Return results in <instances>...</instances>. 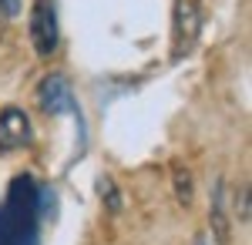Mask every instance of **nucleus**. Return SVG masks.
Listing matches in <instances>:
<instances>
[{"label":"nucleus","instance_id":"obj_8","mask_svg":"<svg viewBox=\"0 0 252 245\" xmlns=\"http://www.w3.org/2000/svg\"><path fill=\"white\" fill-rule=\"evenodd\" d=\"M58 212V205H54V188L51 185H37V215L40 218H51Z\"/></svg>","mask_w":252,"mask_h":245},{"label":"nucleus","instance_id":"obj_1","mask_svg":"<svg viewBox=\"0 0 252 245\" xmlns=\"http://www.w3.org/2000/svg\"><path fill=\"white\" fill-rule=\"evenodd\" d=\"M37 225V182L31 175H17L0 205V245H40Z\"/></svg>","mask_w":252,"mask_h":245},{"label":"nucleus","instance_id":"obj_4","mask_svg":"<svg viewBox=\"0 0 252 245\" xmlns=\"http://www.w3.org/2000/svg\"><path fill=\"white\" fill-rule=\"evenodd\" d=\"M198 31H202V14H198L195 0H175V24H172V40H175L172 54H175V61L185 57L195 47Z\"/></svg>","mask_w":252,"mask_h":245},{"label":"nucleus","instance_id":"obj_7","mask_svg":"<svg viewBox=\"0 0 252 245\" xmlns=\"http://www.w3.org/2000/svg\"><path fill=\"white\" fill-rule=\"evenodd\" d=\"M94 188H97V195L108 202V208H111V212H121V191L115 188V182H111L108 175H97Z\"/></svg>","mask_w":252,"mask_h":245},{"label":"nucleus","instance_id":"obj_10","mask_svg":"<svg viewBox=\"0 0 252 245\" xmlns=\"http://www.w3.org/2000/svg\"><path fill=\"white\" fill-rule=\"evenodd\" d=\"M235 212H239V218H242V225H246V222H249V182H242V188H239Z\"/></svg>","mask_w":252,"mask_h":245},{"label":"nucleus","instance_id":"obj_2","mask_svg":"<svg viewBox=\"0 0 252 245\" xmlns=\"http://www.w3.org/2000/svg\"><path fill=\"white\" fill-rule=\"evenodd\" d=\"M37 104L44 114H74L78 118V128L84 131L81 124V108H78V97H74V88L64 74H47L37 84Z\"/></svg>","mask_w":252,"mask_h":245},{"label":"nucleus","instance_id":"obj_5","mask_svg":"<svg viewBox=\"0 0 252 245\" xmlns=\"http://www.w3.org/2000/svg\"><path fill=\"white\" fill-rule=\"evenodd\" d=\"M31 141H34L31 118L20 111V108H3V111H0V154L27 148Z\"/></svg>","mask_w":252,"mask_h":245},{"label":"nucleus","instance_id":"obj_11","mask_svg":"<svg viewBox=\"0 0 252 245\" xmlns=\"http://www.w3.org/2000/svg\"><path fill=\"white\" fill-rule=\"evenodd\" d=\"M0 14H3V17H17L20 14V0H0Z\"/></svg>","mask_w":252,"mask_h":245},{"label":"nucleus","instance_id":"obj_3","mask_svg":"<svg viewBox=\"0 0 252 245\" xmlns=\"http://www.w3.org/2000/svg\"><path fill=\"white\" fill-rule=\"evenodd\" d=\"M58 40L61 31L54 0H34V7H31V44H34V51L40 57H51L58 51Z\"/></svg>","mask_w":252,"mask_h":245},{"label":"nucleus","instance_id":"obj_6","mask_svg":"<svg viewBox=\"0 0 252 245\" xmlns=\"http://www.w3.org/2000/svg\"><path fill=\"white\" fill-rule=\"evenodd\" d=\"M225 182H215V195H212V228L215 239L225 245L229 242V218H225Z\"/></svg>","mask_w":252,"mask_h":245},{"label":"nucleus","instance_id":"obj_9","mask_svg":"<svg viewBox=\"0 0 252 245\" xmlns=\"http://www.w3.org/2000/svg\"><path fill=\"white\" fill-rule=\"evenodd\" d=\"M175 195H178V202L185 208L192 205V178H189V171H175Z\"/></svg>","mask_w":252,"mask_h":245}]
</instances>
